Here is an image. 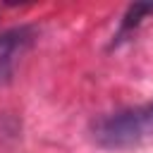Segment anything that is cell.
Masks as SVG:
<instances>
[{"mask_svg":"<svg viewBox=\"0 0 153 153\" xmlns=\"http://www.w3.org/2000/svg\"><path fill=\"white\" fill-rule=\"evenodd\" d=\"M31 38L33 33L29 26H19V29H10L0 33V84L10 81L14 72V62L24 53V48L31 43Z\"/></svg>","mask_w":153,"mask_h":153,"instance_id":"2","label":"cell"},{"mask_svg":"<svg viewBox=\"0 0 153 153\" xmlns=\"http://www.w3.org/2000/svg\"><path fill=\"white\" fill-rule=\"evenodd\" d=\"M148 12H153V2H136V5H131V7L127 10V14H124L122 31L134 29V26L141 22V17H143V14H148Z\"/></svg>","mask_w":153,"mask_h":153,"instance_id":"3","label":"cell"},{"mask_svg":"<svg viewBox=\"0 0 153 153\" xmlns=\"http://www.w3.org/2000/svg\"><path fill=\"white\" fill-rule=\"evenodd\" d=\"M93 141L110 151L134 148L153 136V103L108 112L91 124Z\"/></svg>","mask_w":153,"mask_h":153,"instance_id":"1","label":"cell"}]
</instances>
